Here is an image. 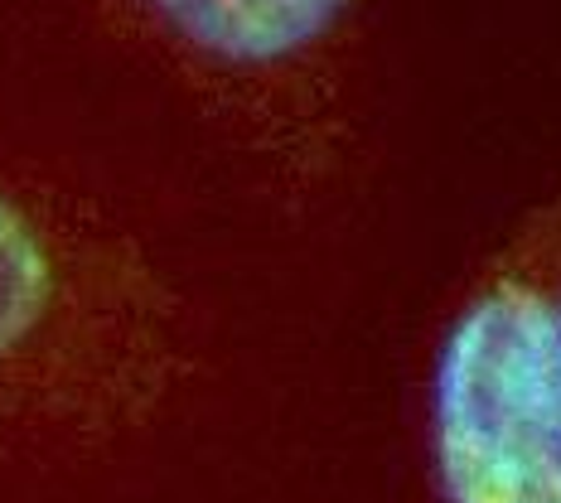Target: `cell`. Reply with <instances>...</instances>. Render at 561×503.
<instances>
[{
	"label": "cell",
	"mask_w": 561,
	"mask_h": 503,
	"mask_svg": "<svg viewBox=\"0 0 561 503\" xmlns=\"http://www.w3.org/2000/svg\"><path fill=\"white\" fill-rule=\"evenodd\" d=\"M194 378V334L165 290L0 180V465L107 455Z\"/></svg>",
	"instance_id": "cell-1"
},
{
	"label": "cell",
	"mask_w": 561,
	"mask_h": 503,
	"mask_svg": "<svg viewBox=\"0 0 561 503\" xmlns=\"http://www.w3.org/2000/svg\"><path fill=\"white\" fill-rule=\"evenodd\" d=\"M426 470L436 503H561V180L446 315Z\"/></svg>",
	"instance_id": "cell-2"
},
{
	"label": "cell",
	"mask_w": 561,
	"mask_h": 503,
	"mask_svg": "<svg viewBox=\"0 0 561 503\" xmlns=\"http://www.w3.org/2000/svg\"><path fill=\"white\" fill-rule=\"evenodd\" d=\"M180 58L218 78H286L344 34L358 0H131Z\"/></svg>",
	"instance_id": "cell-3"
}]
</instances>
